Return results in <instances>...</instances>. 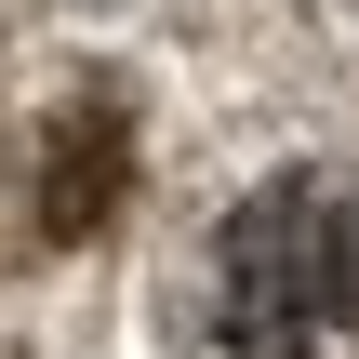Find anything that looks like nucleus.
<instances>
[{
    "instance_id": "nucleus-2",
    "label": "nucleus",
    "mask_w": 359,
    "mask_h": 359,
    "mask_svg": "<svg viewBox=\"0 0 359 359\" xmlns=\"http://www.w3.org/2000/svg\"><path fill=\"white\" fill-rule=\"evenodd\" d=\"M333 13H346V27H359V0H333Z\"/></svg>"
},
{
    "instance_id": "nucleus-1",
    "label": "nucleus",
    "mask_w": 359,
    "mask_h": 359,
    "mask_svg": "<svg viewBox=\"0 0 359 359\" xmlns=\"http://www.w3.org/2000/svg\"><path fill=\"white\" fill-rule=\"evenodd\" d=\"M173 359H359V160L253 173L173 253Z\"/></svg>"
}]
</instances>
